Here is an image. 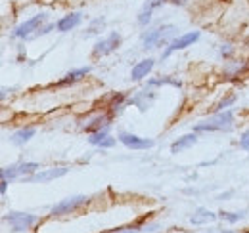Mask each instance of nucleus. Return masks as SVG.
Listing matches in <instances>:
<instances>
[{
    "mask_svg": "<svg viewBox=\"0 0 249 233\" xmlns=\"http://www.w3.org/2000/svg\"><path fill=\"white\" fill-rule=\"evenodd\" d=\"M234 122L232 111H218L215 116H211L209 120H203L199 124L194 126V132H213V130H230Z\"/></svg>",
    "mask_w": 249,
    "mask_h": 233,
    "instance_id": "obj_1",
    "label": "nucleus"
},
{
    "mask_svg": "<svg viewBox=\"0 0 249 233\" xmlns=\"http://www.w3.org/2000/svg\"><path fill=\"white\" fill-rule=\"evenodd\" d=\"M177 33V27L175 25H163V27H157L154 31H148L146 34H142V44L144 48H156L163 42H169L171 36Z\"/></svg>",
    "mask_w": 249,
    "mask_h": 233,
    "instance_id": "obj_2",
    "label": "nucleus"
},
{
    "mask_svg": "<svg viewBox=\"0 0 249 233\" xmlns=\"http://www.w3.org/2000/svg\"><path fill=\"white\" fill-rule=\"evenodd\" d=\"M4 220L14 228V232H27L33 224H36L38 218L27 212H10L8 216H4Z\"/></svg>",
    "mask_w": 249,
    "mask_h": 233,
    "instance_id": "obj_3",
    "label": "nucleus"
},
{
    "mask_svg": "<svg viewBox=\"0 0 249 233\" xmlns=\"http://www.w3.org/2000/svg\"><path fill=\"white\" fill-rule=\"evenodd\" d=\"M89 203V197L87 195H75V197H67L60 201L58 204L52 206V216H63V214H69L77 208H81L83 204Z\"/></svg>",
    "mask_w": 249,
    "mask_h": 233,
    "instance_id": "obj_4",
    "label": "nucleus"
},
{
    "mask_svg": "<svg viewBox=\"0 0 249 233\" xmlns=\"http://www.w3.org/2000/svg\"><path fill=\"white\" fill-rule=\"evenodd\" d=\"M119 44H121V34H119V33H109L106 38H102V40L96 42V46H94V56H96V58L107 56V54L115 52Z\"/></svg>",
    "mask_w": 249,
    "mask_h": 233,
    "instance_id": "obj_5",
    "label": "nucleus"
},
{
    "mask_svg": "<svg viewBox=\"0 0 249 233\" xmlns=\"http://www.w3.org/2000/svg\"><path fill=\"white\" fill-rule=\"evenodd\" d=\"M197 38H199V31H192V33H188V34H182L180 38H177V40H173V42L169 44V48L165 50L163 58L171 56V54H173V52H177V50H184L186 46L194 44V42H196Z\"/></svg>",
    "mask_w": 249,
    "mask_h": 233,
    "instance_id": "obj_6",
    "label": "nucleus"
},
{
    "mask_svg": "<svg viewBox=\"0 0 249 233\" xmlns=\"http://www.w3.org/2000/svg\"><path fill=\"white\" fill-rule=\"evenodd\" d=\"M44 19H46V16H44V14H36V16H33L31 19H27V21H25V23H21L19 27H16L14 36H16V38H25V36H29L33 31H36V27H38Z\"/></svg>",
    "mask_w": 249,
    "mask_h": 233,
    "instance_id": "obj_7",
    "label": "nucleus"
},
{
    "mask_svg": "<svg viewBox=\"0 0 249 233\" xmlns=\"http://www.w3.org/2000/svg\"><path fill=\"white\" fill-rule=\"evenodd\" d=\"M119 142L124 144L126 147H130V149H150V147L154 146V142H152V140L138 138V136L128 134V132H121V134H119Z\"/></svg>",
    "mask_w": 249,
    "mask_h": 233,
    "instance_id": "obj_8",
    "label": "nucleus"
},
{
    "mask_svg": "<svg viewBox=\"0 0 249 233\" xmlns=\"http://www.w3.org/2000/svg\"><path fill=\"white\" fill-rule=\"evenodd\" d=\"M69 172V168L60 166V168H50V170H44V172H38V174H33L29 178H25V182H50V180H56V178H62Z\"/></svg>",
    "mask_w": 249,
    "mask_h": 233,
    "instance_id": "obj_9",
    "label": "nucleus"
},
{
    "mask_svg": "<svg viewBox=\"0 0 249 233\" xmlns=\"http://www.w3.org/2000/svg\"><path fill=\"white\" fill-rule=\"evenodd\" d=\"M154 65H156V61L152 58L148 59H142V61H138L134 67H132V73H130V77H132V81H140V79H144V77H148V73L154 69Z\"/></svg>",
    "mask_w": 249,
    "mask_h": 233,
    "instance_id": "obj_10",
    "label": "nucleus"
},
{
    "mask_svg": "<svg viewBox=\"0 0 249 233\" xmlns=\"http://www.w3.org/2000/svg\"><path fill=\"white\" fill-rule=\"evenodd\" d=\"M81 19H83V16H81L79 12H73V14L62 17V19L56 23V27H58V31H62V33H67V31L75 29V27L81 23Z\"/></svg>",
    "mask_w": 249,
    "mask_h": 233,
    "instance_id": "obj_11",
    "label": "nucleus"
},
{
    "mask_svg": "<svg viewBox=\"0 0 249 233\" xmlns=\"http://www.w3.org/2000/svg\"><path fill=\"white\" fill-rule=\"evenodd\" d=\"M89 142L92 144V146H100V147H113L115 144H117V140L115 138H111L106 130H100V132H94L92 136L89 138Z\"/></svg>",
    "mask_w": 249,
    "mask_h": 233,
    "instance_id": "obj_12",
    "label": "nucleus"
},
{
    "mask_svg": "<svg viewBox=\"0 0 249 233\" xmlns=\"http://www.w3.org/2000/svg\"><path fill=\"white\" fill-rule=\"evenodd\" d=\"M89 73H90V67H81V69H75V71H71V73H67V75L63 77L62 81L58 83V86H67V84H73V83L81 81L83 77H87Z\"/></svg>",
    "mask_w": 249,
    "mask_h": 233,
    "instance_id": "obj_13",
    "label": "nucleus"
},
{
    "mask_svg": "<svg viewBox=\"0 0 249 233\" xmlns=\"http://www.w3.org/2000/svg\"><path fill=\"white\" fill-rule=\"evenodd\" d=\"M154 92H150L148 94V90H144V92H140V94H136L134 98H132V103L140 109V111H146L150 105H152V101H154Z\"/></svg>",
    "mask_w": 249,
    "mask_h": 233,
    "instance_id": "obj_14",
    "label": "nucleus"
},
{
    "mask_svg": "<svg viewBox=\"0 0 249 233\" xmlns=\"http://www.w3.org/2000/svg\"><path fill=\"white\" fill-rule=\"evenodd\" d=\"M196 142H197V136H196V134H186V136L178 138V140L171 146V153H180V151H184L188 147H192Z\"/></svg>",
    "mask_w": 249,
    "mask_h": 233,
    "instance_id": "obj_15",
    "label": "nucleus"
},
{
    "mask_svg": "<svg viewBox=\"0 0 249 233\" xmlns=\"http://www.w3.org/2000/svg\"><path fill=\"white\" fill-rule=\"evenodd\" d=\"M217 218V214H213V212H209V210H205V208H197L192 216H190V222L192 224H207V222H213Z\"/></svg>",
    "mask_w": 249,
    "mask_h": 233,
    "instance_id": "obj_16",
    "label": "nucleus"
},
{
    "mask_svg": "<svg viewBox=\"0 0 249 233\" xmlns=\"http://www.w3.org/2000/svg\"><path fill=\"white\" fill-rule=\"evenodd\" d=\"M33 136H35V128H21V130H18L12 136V142L18 144V146H21V144H27Z\"/></svg>",
    "mask_w": 249,
    "mask_h": 233,
    "instance_id": "obj_17",
    "label": "nucleus"
},
{
    "mask_svg": "<svg viewBox=\"0 0 249 233\" xmlns=\"http://www.w3.org/2000/svg\"><path fill=\"white\" fill-rule=\"evenodd\" d=\"M106 126H109V116H98L92 124L87 126V130H89V132H92V130H98V132H100V130L106 128Z\"/></svg>",
    "mask_w": 249,
    "mask_h": 233,
    "instance_id": "obj_18",
    "label": "nucleus"
},
{
    "mask_svg": "<svg viewBox=\"0 0 249 233\" xmlns=\"http://www.w3.org/2000/svg\"><path fill=\"white\" fill-rule=\"evenodd\" d=\"M36 168H40L38 163H21V165H18V176L33 174V172H36Z\"/></svg>",
    "mask_w": 249,
    "mask_h": 233,
    "instance_id": "obj_19",
    "label": "nucleus"
},
{
    "mask_svg": "<svg viewBox=\"0 0 249 233\" xmlns=\"http://www.w3.org/2000/svg\"><path fill=\"white\" fill-rule=\"evenodd\" d=\"M152 12H154L152 8H148V6H144V10H142V12L138 14V23H140L142 27H146V25H148V23L152 21Z\"/></svg>",
    "mask_w": 249,
    "mask_h": 233,
    "instance_id": "obj_20",
    "label": "nucleus"
},
{
    "mask_svg": "<svg viewBox=\"0 0 249 233\" xmlns=\"http://www.w3.org/2000/svg\"><path fill=\"white\" fill-rule=\"evenodd\" d=\"M157 84H173V86L180 88V81H175V79H171V77H163V79H154V81H150V86H157Z\"/></svg>",
    "mask_w": 249,
    "mask_h": 233,
    "instance_id": "obj_21",
    "label": "nucleus"
},
{
    "mask_svg": "<svg viewBox=\"0 0 249 233\" xmlns=\"http://www.w3.org/2000/svg\"><path fill=\"white\" fill-rule=\"evenodd\" d=\"M220 218L230 222V224H236V222H240L244 218V212H220Z\"/></svg>",
    "mask_w": 249,
    "mask_h": 233,
    "instance_id": "obj_22",
    "label": "nucleus"
},
{
    "mask_svg": "<svg viewBox=\"0 0 249 233\" xmlns=\"http://www.w3.org/2000/svg\"><path fill=\"white\" fill-rule=\"evenodd\" d=\"M234 101H236V94H232V96H228L226 100H222V101L218 103V105H217V107H215V109H217V111H224V107H228V105H232Z\"/></svg>",
    "mask_w": 249,
    "mask_h": 233,
    "instance_id": "obj_23",
    "label": "nucleus"
},
{
    "mask_svg": "<svg viewBox=\"0 0 249 233\" xmlns=\"http://www.w3.org/2000/svg\"><path fill=\"white\" fill-rule=\"evenodd\" d=\"M240 147L246 149V151H249V130L244 132V136H242V140H240Z\"/></svg>",
    "mask_w": 249,
    "mask_h": 233,
    "instance_id": "obj_24",
    "label": "nucleus"
},
{
    "mask_svg": "<svg viewBox=\"0 0 249 233\" xmlns=\"http://www.w3.org/2000/svg\"><path fill=\"white\" fill-rule=\"evenodd\" d=\"M98 25H104V19H96V21L92 23V27H90V29L87 31V33H85V36H90V34H96V33H98V31H96V27H98Z\"/></svg>",
    "mask_w": 249,
    "mask_h": 233,
    "instance_id": "obj_25",
    "label": "nucleus"
},
{
    "mask_svg": "<svg viewBox=\"0 0 249 233\" xmlns=\"http://www.w3.org/2000/svg\"><path fill=\"white\" fill-rule=\"evenodd\" d=\"M163 2H165V0H148L146 6L152 8V10H156V8H159V6H163Z\"/></svg>",
    "mask_w": 249,
    "mask_h": 233,
    "instance_id": "obj_26",
    "label": "nucleus"
},
{
    "mask_svg": "<svg viewBox=\"0 0 249 233\" xmlns=\"http://www.w3.org/2000/svg\"><path fill=\"white\" fill-rule=\"evenodd\" d=\"M56 25H46V27H42V29H38V33L36 34H46V33H50V31L54 29Z\"/></svg>",
    "mask_w": 249,
    "mask_h": 233,
    "instance_id": "obj_27",
    "label": "nucleus"
},
{
    "mask_svg": "<svg viewBox=\"0 0 249 233\" xmlns=\"http://www.w3.org/2000/svg\"><path fill=\"white\" fill-rule=\"evenodd\" d=\"M6 189H8V180H4V178H2V185H0V191H2V195L6 193Z\"/></svg>",
    "mask_w": 249,
    "mask_h": 233,
    "instance_id": "obj_28",
    "label": "nucleus"
},
{
    "mask_svg": "<svg viewBox=\"0 0 249 233\" xmlns=\"http://www.w3.org/2000/svg\"><path fill=\"white\" fill-rule=\"evenodd\" d=\"M169 2H173V4H177V6H184V4H186V0H169Z\"/></svg>",
    "mask_w": 249,
    "mask_h": 233,
    "instance_id": "obj_29",
    "label": "nucleus"
},
{
    "mask_svg": "<svg viewBox=\"0 0 249 233\" xmlns=\"http://www.w3.org/2000/svg\"><path fill=\"white\" fill-rule=\"evenodd\" d=\"M136 232H140V230H124V232H121V233H136Z\"/></svg>",
    "mask_w": 249,
    "mask_h": 233,
    "instance_id": "obj_30",
    "label": "nucleus"
},
{
    "mask_svg": "<svg viewBox=\"0 0 249 233\" xmlns=\"http://www.w3.org/2000/svg\"><path fill=\"white\" fill-rule=\"evenodd\" d=\"M207 233H209V232H207Z\"/></svg>",
    "mask_w": 249,
    "mask_h": 233,
    "instance_id": "obj_31",
    "label": "nucleus"
}]
</instances>
